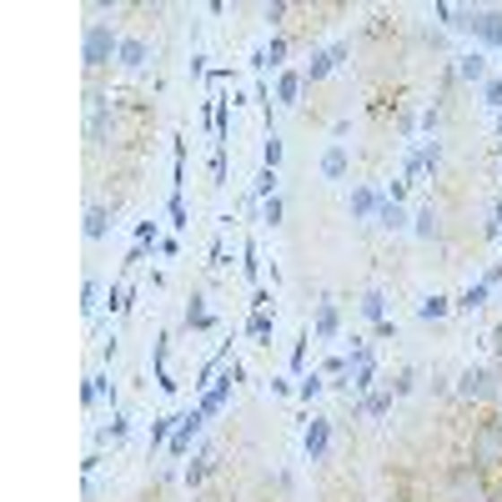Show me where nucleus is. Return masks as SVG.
Returning a JSON list of instances; mask_svg holds the SVG:
<instances>
[{
	"label": "nucleus",
	"mask_w": 502,
	"mask_h": 502,
	"mask_svg": "<svg viewBox=\"0 0 502 502\" xmlns=\"http://www.w3.org/2000/svg\"><path fill=\"white\" fill-rule=\"evenodd\" d=\"M116 56H121V36H116V25L86 21V36H81V61H86V71H106Z\"/></svg>",
	"instance_id": "nucleus-1"
},
{
	"label": "nucleus",
	"mask_w": 502,
	"mask_h": 502,
	"mask_svg": "<svg viewBox=\"0 0 502 502\" xmlns=\"http://www.w3.org/2000/svg\"><path fill=\"white\" fill-rule=\"evenodd\" d=\"M457 397L463 402H498L502 397L498 372H488V367H463V372H457Z\"/></svg>",
	"instance_id": "nucleus-2"
},
{
	"label": "nucleus",
	"mask_w": 502,
	"mask_h": 502,
	"mask_svg": "<svg viewBox=\"0 0 502 502\" xmlns=\"http://www.w3.org/2000/svg\"><path fill=\"white\" fill-rule=\"evenodd\" d=\"M237 382H241V362H231V367H226V372L212 382V392H201L196 407H201V417H206V422H216V417L226 412V402H231V392H237Z\"/></svg>",
	"instance_id": "nucleus-3"
},
{
	"label": "nucleus",
	"mask_w": 502,
	"mask_h": 502,
	"mask_svg": "<svg viewBox=\"0 0 502 502\" xmlns=\"http://www.w3.org/2000/svg\"><path fill=\"white\" fill-rule=\"evenodd\" d=\"M347 56H351V46H347V40H332V46L312 50V61H307V71H301V75H307V91H312V86H322V81H326L332 71H342V61H347Z\"/></svg>",
	"instance_id": "nucleus-4"
},
{
	"label": "nucleus",
	"mask_w": 502,
	"mask_h": 502,
	"mask_svg": "<svg viewBox=\"0 0 502 502\" xmlns=\"http://www.w3.org/2000/svg\"><path fill=\"white\" fill-rule=\"evenodd\" d=\"M301 452H307V463H326V452H332V417H322V412L307 417V432H301Z\"/></svg>",
	"instance_id": "nucleus-5"
},
{
	"label": "nucleus",
	"mask_w": 502,
	"mask_h": 502,
	"mask_svg": "<svg viewBox=\"0 0 502 502\" xmlns=\"http://www.w3.org/2000/svg\"><path fill=\"white\" fill-rule=\"evenodd\" d=\"M201 427H206V417H201V407H191V412H181V422H176V432H171V442H166V452H171V457H186V452H191V442L201 437Z\"/></svg>",
	"instance_id": "nucleus-6"
},
{
	"label": "nucleus",
	"mask_w": 502,
	"mask_h": 502,
	"mask_svg": "<svg viewBox=\"0 0 502 502\" xmlns=\"http://www.w3.org/2000/svg\"><path fill=\"white\" fill-rule=\"evenodd\" d=\"M432 15H437L442 25H452V30H463V36H477V21H482V11H472V5H447V0H437Z\"/></svg>",
	"instance_id": "nucleus-7"
},
{
	"label": "nucleus",
	"mask_w": 502,
	"mask_h": 502,
	"mask_svg": "<svg viewBox=\"0 0 502 502\" xmlns=\"http://www.w3.org/2000/svg\"><path fill=\"white\" fill-rule=\"evenodd\" d=\"M452 75L467 81V86H488V81H492V75H488V50H463L457 65H452Z\"/></svg>",
	"instance_id": "nucleus-8"
},
{
	"label": "nucleus",
	"mask_w": 502,
	"mask_h": 502,
	"mask_svg": "<svg viewBox=\"0 0 502 502\" xmlns=\"http://www.w3.org/2000/svg\"><path fill=\"white\" fill-rule=\"evenodd\" d=\"M276 106H281V111H291V106H301V96H307V75L301 71H281L276 75Z\"/></svg>",
	"instance_id": "nucleus-9"
},
{
	"label": "nucleus",
	"mask_w": 502,
	"mask_h": 502,
	"mask_svg": "<svg viewBox=\"0 0 502 502\" xmlns=\"http://www.w3.org/2000/svg\"><path fill=\"white\" fill-rule=\"evenodd\" d=\"M382 206H387V191H376V186H357V191H351V201H347L351 221H367V216H376Z\"/></svg>",
	"instance_id": "nucleus-10"
},
{
	"label": "nucleus",
	"mask_w": 502,
	"mask_h": 502,
	"mask_svg": "<svg viewBox=\"0 0 502 502\" xmlns=\"http://www.w3.org/2000/svg\"><path fill=\"white\" fill-rule=\"evenodd\" d=\"M181 326H186V332H216L221 322H216V312L206 307V297L196 291V297H186V312H181Z\"/></svg>",
	"instance_id": "nucleus-11"
},
{
	"label": "nucleus",
	"mask_w": 502,
	"mask_h": 502,
	"mask_svg": "<svg viewBox=\"0 0 502 502\" xmlns=\"http://www.w3.org/2000/svg\"><path fill=\"white\" fill-rule=\"evenodd\" d=\"M342 332V312H337V301L322 291V301H316V316H312V337H322V342H332Z\"/></svg>",
	"instance_id": "nucleus-12"
},
{
	"label": "nucleus",
	"mask_w": 502,
	"mask_h": 502,
	"mask_svg": "<svg viewBox=\"0 0 502 502\" xmlns=\"http://www.w3.org/2000/svg\"><path fill=\"white\" fill-rule=\"evenodd\" d=\"M392 402H397V392H392V387H372L362 402H357V407H351V412H357V417H372V422H382V417L392 412Z\"/></svg>",
	"instance_id": "nucleus-13"
},
{
	"label": "nucleus",
	"mask_w": 502,
	"mask_h": 502,
	"mask_svg": "<svg viewBox=\"0 0 502 502\" xmlns=\"http://www.w3.org/2000/svg\"><path fill=\"white\" fill-rule=\"evenodd\" d=\"M166 357H171V332H161V337H156V347H151V362H156V387L171 397V392H176V376L166 372Z\"/></svg>",
	"instance_id": "nucleus-14"
},
{
	"label": "nucleus",
	"mask_w": 502,
	"mask_h": 502,
	"mask_svg": "<svg viewBox=\"0 0 502 502\" xmlns=\"http://www.w3.org/2000/svg\"><path fill=\"white\" fill-rule=\"evenodd\" d=\"M347 166H351L347 146H342V141H332V146L322 151V166H316V171H322V181H342V176H347Z\"/></svg>",
	"instance_id": "nucleus-15"
},
{
	"label": "nucleus",
	"mask_w": 502,
	"mask_h": 502,
	"mask_svg": "<svg viewBox=\"0 0 502 502\" xmlns=\"http://www.w3.org/2000/svg\"><path fill=\"white\" fill-rule=\"evenodd\" d=\"M216 457H212V447H196V457H191L186 463V472H181V482H186V488H201V482H206V477L216 472Z\"/></svg>",
	"instance_id": "nucleus-16"
},
{
	"label": "nucleus",
	"mask_w": 502,
	"mask_h": 502,
	"mask_svg": "<svg viewBox=\"0 0 502 502\" xmlns=\"http://www.w3.org/2000/svg\"><path fill=\"white\" fill-rule=\"evenodd\" d=\"M146 56H151L146 36H121V56H116V65H121V71H141Z\"/></svg>",
	"instance_id": "nucleus-17"
},
{
	"label": "nucleus",
	"mask_w": 502,
	"mask_h": 502,
	"mask_svg": "<svg viewBox=\"0 0 502 502\" xmlns=\"http://www.w3.org/2000/svg\"><path fill=\"white\" fill-rule=\"evenodd\" d=\"M477 50H502V11H482V21H477Z\"/></svg>",
	"instance_id": "nucleus-18"
},
{
	"label": "nucleus",
	"mask_w": 502,
	"mask_h": 502,
	"mask_svg": "<svg viewBox=\"0 0 502 502\" xmlns=\"http://www.w3.org/2000/svg\"><path fill=\"white\" fill-rule=\"evenodd\" d=\"M100 397H111V402H116V382H111L106 372H91V376H86V387H81V407L91 412Z\"/></svg>",
	"instance_id": "nucleus-19"
},
{
	"label": "nucleus",
	"mask_w": 502,
	"mask_h": 502,
	"mask_svg": "<svg viewBox=\"0 0 502 502\" xmlns=\"http://www.w3.org/2000/svg\"><path fill=\"white\" fill-rule=\"evenodd\" d=\"M116 226V206H91L86 212V241H106Z\"/></svg>",
	"instance_id": "nucleus-20"
},
{
	"label": "nucleus",
	"mask_w": 502,
	"mask_h": 502,
	"mask_svg": "<svg viewBox=\"0 0 502 502\" xmlns=\"http://www.w3.org/2000/svg\"><path fill=\"white\" fill-rule=\"evenodd\" d=\"M412 231L422 241H437L442 237V212L437 206H432V201H427V206H417V216H412Z\"/></svg>",
	"instance_id": "nucleus-21"
},
{
	"label": "nucleus",
	"mask_w": 502,
	"mask_h": 502,
	"mask_svg": "<svg viewBox=\"0 0 502 502\" xmlns=\"http://www.w3.org/2000/svg\"><path fill=\"white\" fill-rule=\"evenodd\" d=\"M176 422H181V412H161V417H151V442H146V452H161L166 442H171Z\"/></svg>",
	"instance_id": "nucleus-22"
},
{
	"label": "nucleus",
	"mask_w": 502,
	"mask_h": 502,
	"mask_svg": "<svg viewBox=\"0 0 502 502\" xmlns=\"http://www.w3.org/2000/svg\"><path fill=\"white\" fill-rule=\"evenodd\" d=\"M241 332H247L251 342H262V347H272V332H276V312H251Z\"/></svg>",
	"instance_id": "nucleus-23"
},
{
	"label": "nucleus",
	"mask_w": 502,
	"mask_h": 502,
	"mask_svg": "<svg viewBox=\"0 0 502 502\" xmlns=\"http://www.w3.org/2000/svg\"><path fill=\"white\" fill-rule=\"evenodd\" d=\"M262 56H266V71L281 75V71H287V56H291V36H272L262 46Z\"/></svg>",
	"instance_id": "nucleus-24"
},
{
	"label": "nucleus",
	"mask_w": 502,
	"mask_h": 502,
	"mask_svg": "<svg viewBox=\"0 0 502 502\" xmlns=\"http://www.w3.org/2000/svg\"><path fill=\"white\" fill-rule=\"evenodd\" d=\"M272 196H281V176L262 166V171H256V181H251V201L262 206V201H272Z\"/></svg>",
	"instance_id": "nucleus-25"
},
{
	"label": "nucleus",
	"mask_w": 502,
	"mask_h": 502,
	"mask_svg": "<svg viewBox=\"0 0 502 502\" xmlns=\"http://www.w3.org/2000/svg\"><path fill=\"white\" fill-rule=\"evenodd\" d=\"M357 307H362V316H367V322H387V297H382V291H376V287H367L362 291V297H357Z\"/></svg>",
	"instance_id": "nucleus-26"
},
{
	"label": "nucleus",
	"mask_w": 502,
	"mask_h": 502,
	"mask_svg": "<svg viewBox=\"0 0 502 502\" xmlns=\"http://www.w3.org/2000/svg\"><path fill=\"white\" fill-rule=\"evenodd\" d=\"M488 297H492V287L482 281V276H477L472 287H467L463 297H457V312H482V307H488Z\"/></svg>",
	"instance_id": "nucleus-27"
},
{
	"label": "nucleus",
	"mask_w": 502,
	"mask_h": 502,
	"mask_svg": "<svg viewBox=\"0 0 502 502\" xmlns=\"http://www.w3.org/2000/svg\"><path fill=\"white\" fill-rule=\"evenodd\" d=\"M376 226H382V231H407V226H412V216H407V206L387 201V206L376 212Z\"/></svg>",
	"instance_id": "nucleus-28"
},
{
	"label": "nucleus",
	"mask_w": 502,
	"mask_h": 502,
	"mask_svg": "<svg viewBox=\"0 0 502 502\" xmlns=\"http://www.w3.org/2000/svg\"><path fill=\"white\" fill-rule=\"evenodd\" d=\"M452 307H457L452 297H437V291H432V297H422V301H417V316H422V322H442V316H447Z\"/></svg>",
	"instance_id": "nucleus-29"
},
{
	"label": "nucleus",
	"mask_w": 502,
	"mask_h": 502,
	"mask_svg": "<svg viewBox=\"0 0 502 502\" xmlns=\"http://www.w3.org/2000/svg\"><path fill=\"white\" fill-rule=\"evenodd\" d=\"M241 276H247L251 287H262V256H256V241H241Z\"/></svg>",
	"instance_id": "nucleus-30"
},
{
	"label": "nucleus",
	"mask_w": 502,
	"mask_h": 502,
	"mask_svg": "<svg viewBox=\"0 0 502 502\" xmlns=\"http://www.w3.org/2000/svg\"><path fill=\"white\" fill-rule=\"evenodd\" d=\"M166 221H171V237L191 226V216H186V196H176V191L166 196Z\"/></svg>",
	"instance_id": "nucleus-31"
},
{
	"label": "nucleus",
	"mask_w": 502,
	"mask_h": 502,
	"mask_svg": "<svg viewBox=\"0 0 502 502\" xmlns=\"http://www.w3.org/2000/svg\"><path fill=\"white\" fill-rule=\"evenodd\" d=\"M322 392H326V376H322V372H301V376H297V397H301V402H316Z\"/></svg>",
	"instance_id": "nucleus-32"
},
{
	"label": "nucleus",
	"mask_w": 502,
	"mask_h": 502,
	"mask_svg": "<svg viewBox=\"0 0 502 502\" xmlns=\"http://www.w3.org/2000/svg\"><path fill=\"white\" fill-rule=\"evenodd\" d=\"M281 156H287L281 136H276V131H266V141H262V166H266V171H276V166H281Z\"/></svg>",
	"instance_id": "nucleus-33"
},
{
	"label": "nucleus",
	"mask_w": 502,
	"mask_h": 502,
	"mask_svg": "<svg viewBox=\"0 0 502 502\" xmlns=\"http://www.w3.org/2000/svg\"><path fill=\"white\" fill-rule=\"evenodd\" d=\"M281 216H287V201H281V196H272V201L256 206V221H262V226H281Z\"/></svg>",
	"instance_id": "nucleus-34"
},
{
	"label": "nucleus",
	"mask_w": 502,
	"mask_h": 502,
	"mask_svg": "<svg viewBox=\"0 0 502 502\" xmlns=\"http://www.w3.org/2000/svg\"><path fill=\"white\" fill-rule=\"evenodd\" d=\"M287 15H291V5H287V0H272V5H262V21L272 25L276 36H281V25H287Z\"/></svg>",
	"instance_id": "nucleus-35"
},
{
	"label": "nucleus",
	"mask_w": 502,
	"mask_h": 502,
	"mask_svg": "<svg viewBox=\"0 0 502 502\" xmlns=\"http://www.w3.org/2000/svg\"><path fill=\"white\" fill-rule=\"evenodd\" d=\"M96 307H106V301H100V276H86V287H81V312H96Z\"/></svg>",
	"instance_id": "nucleus-36"
},
{
	"label": "nucleus",
	"mask_w": 502,
	"mask_h": 502,
	"mask_svg": "<svg viewBox=\"0 0 502 502\" xmlns=\"http://www.w3.org/2000/svg\"><path fill=\"white\" fill-rule=\"evenodd\" d=\"M477 91H482V106H488L492 116H502V75H492L488 86H477Z\"/></svg>",
	"instance_id": "nucleus-37"
},
{
	"label": "nucleus",
	"mask_w": 502,
	"mask_h": 502,
	"mask_svg": "<svg viewBox=\"0 0 502 502\" xmlns=\"http://www.w3.org/2000/svg\"><path fill=\"white\" fill-rule=\"evenodd\" d=\"M442 121H447V111H442L437 100H432V106L422 111V131H427V136H437V131H442Z\"/></svg>",
	"instance_id": "nucleus-38"
},
{
	"label": "nucleus",
	"mask_w": 502,
	"mask_h": 502,
	"mask_svg": "<svg viewBox=\"0 0 502 502\" xmlns=\"http://www.w3.org/2000/svg\"><path fill=\"white\" fill-rule=\"evenodd\" d=\"M136 241L141 247H161V221H136Z\"/></svg>",
	"instance_id": "nucleus-39"
},
{
	"label": "nucleus",
	"mask_w": 502,
	"mask_h": 502,
	"mask_svg": "<svg viewBox=\"0 0 502 502\" xmlns=\"http://www.w3.org/2000/svg\"><path fill=\"white\" fill-rule=\"evenodd\" d=\"M392 392H397V397H407V392H417V372H412V367H402V372L392 376Z\"/></svg>",
	"instance_id": "nucleus-40"
},
{
	"label": "nucleus",
	"mask_w": 502,
	"mask_h": 502,
	"mask_svg": "<svg viewBox=\"0 0 502 502\" xmlns=\"http://www.w3.org/2000/svg\"><path fill=\"white\" fill-rule=\"evenodd\" d=\"M212 181H216V186L226 181V146H216V151H212Z\"/></svg>",
	"instance_id": "nucleus-41"
},
{
	"label": "nucleus",
	"mask_w": 502,
	"mask_h": 502,
	"mask_svg": "<svg viewBox=\"0 0 502 502\" xmlns=\"http://www.w3.org/2000/svg\"><path fill=\"white\" fill-rule=\"evenodd\" d=\"M482 231H488V237H502V196L492 201V221L482 226Z\"/></svg>",
	"instance_id": "nucleus-42"
},
{
	"label": "nucleus",
	"mask_w": 502,
	"mask_h": 502,
	"mask_svg": "<svg viewBox=\"0 0 502 502\" xmlns=\"http://www.w3.org/2000/svg\"><path fill=\"white\" fill-rule=\"evenodd\" d=\"M291 382H297V376H272V397H291V392H297Z\"/></svg>",
	"instance_id": "nucleus-43"
},
{
	"label": "nucleus",
	"mask_w": 502,
	"mask_h": 502,
	"mask_svg": "<svg viewBox=\"0 0 502 502\" xmlns=\"http://www.w3.org/2000/svg\"><path fill=\"white\" fill-rule=\"evenodd\" d=\"M100 463H106L100 452H86V463H81V472H86V477H96V472H100Z\"/></svg>",
	"instance_id": "nucleus-44"
},
{
	"label": "nucleus",
	"mask_w": 502,
	"mask_h": 502,
	"mask_svg": "<svg viewBox=\"0 0 502 502\" xmlns=\"http://www.w3.org/2000/svg\"><path fill=\"white\" fill-rule=\"evenodd\" d=\"M116 11H121L116 0H91V15H116Z\"/></svg>",
	"instance_id": "nucleus-45"
},
{
	"label": "nucleus",
	"mask_w": 502,
	"mask_h": 502,
	"mask_svg": "<svg viewBox=\"0 0 502 502\" xmlns=\"http://www.w3.org/2000/svg\"><path fill=\"white\" fill-rule=\"evenodd\" d=\"M212 266H226V237L212 241Z\"/></svg>",
	"instance_id": "nucleus-46"
},
{
	"label": "nucleus",
	"mask_w": 502,
	"mask_h": 502,
	"mask_svg": "<svg viewBox=\"0 0 502 502\" xmlns=\"http://www.w3.org/2000/svg\"><path fill=\"white\" fill-rule=\"evenodd\" d=\"M156 251H161V256H176V251H181V241H176V237H161V247H156Z\"/></svg>",
	"instance_id": "nucleus-47"
},
{
	"label": "nucleus",
	"mask_w": 502,
	"mask_h": 502,
	"mask_svg": "<svg viewBox=\"0 0 502 502\" xmlns=\"http://www.w3.org/2000/svg\"><path fill=\"white\" fill-rule=\"evenodd\" d=\"M492 351H498V362H502V322H498V332H492Z\"/></svg>",
	"instance_id": "nucleus-48"
},
{
	"label": "nucleus",
	"mask_w": 502,
	"mask_h": 502,
	"mask_svg": "<svg viewBox=\"0 0 502 502\" xmlns=\"http://www.w3.org/2000/svg\"><path fill=\"white\" fill-rule=\"evenodd\" d=\"M498 141H502V116H498Z\"/></svg>",
	"instance_id": "nucleus-49"
}]
</instances>
